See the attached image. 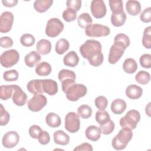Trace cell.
Listing matches in <instances>:
<instances>
[{
    "label": "cell",
    "instance_id": "cell-1",
    "mask_svg": "<svg viewBox=\"0 0 151 151\" xmlns=\"http://www.w3.org/2000/svg\"><path fill=\"white\" fill-rule=\"evenodd\" d=\"M82 57L88 60L92 66L98 67L103 62V54L101 52V44L97 40H88L80 47Z\"/></svg>",
    "mask_w": 151,
    "mask_h": 151
},
{
    "label": "cell",
    "instance_id": "cell-2",
    "mask_svg": "<svg viewBox=\"0 0 151 151\" xmlns=\"http://www.w3.org/2000/svg\"><path fill=\"white\" fill-rule=\"evenodd\" d=\"M133 136V132L131 129L122 127L118 134L113 139L111 145L113 147L117 150L124 149Z\"/></svg>",
    "mask_w": 151,
    "mask_h": 151
},
{
    "label": "cell",
    "instance_id": "cell-3",
    "mask_svg": "<svg viewBox=\"0 0 151 151\" xmlns=\"http://www.w3.org/2000/svg\"><path fill=\"white\" fill-rule=\"evenodd\" d=\"M140 119V113L136 110H130L124 117L120 119V125L122 127H126L133 130L136 129Z\"/></svg>",
    "mask_w": 151,
    "mask_h": 151
},
{
    "label": "cell",
    "instance_id": "cell-4",
    "mask_svg": "<svg viewBox=\"0 0 151 151\" xmlns=\"http://www.w3.org/2000/svg\"><path fill=\"white\" fill-rule=\"evenodd\" d=\"M87 91V89L86 86L76 83L69 86L65 91V93L68 100L76 101L80 98L84 97L86 94Z\"/></svg>",
    "mask_w": 151,
    "mask_h": 151
},
{
    "label": "cell",
    "instance_id": "cell-5",
    "mask_svg": "<svg viewBox=\"0 0 151 151\" xmlns=\"http://www.w3.org/2000/svg\"><path fill=\"white\" fill-rule=\"evenodd\" d=\"M19 59L18 52L14 49L9 50L4 52L0 57V62L4 67L9 68L15 65Z\"/></svg>",
    "mask_w": 151,
    "mask_h": 151
},
{
    "label": "cell",
    "instance_id": "cell-6",
    "mask_svg": "<svg viewBox=\"0 0 151 151\" xmlns=\"http://www.w3.org/2000/svg\"><path fill=\"white\" fill-rule=\"evenodd\" d=\"M64 24L57 18L50 19L46 25L45 34L47 36L54 38L58 36L63 30Z\"/></svg>",
    "mask_w": 151,
    "mask_h": 151
},
{
    "label": "cell",
    "instance_id": "cell-7",
    "mask_svg": "<svg viewBox=\"0 0 151 151\" xmlns=\"http://www.w3.org/2000/svg\"><path fill=\"white\" fill-rule=\"evenodd\" d=\"M110 32V28L107 26L98 24H91L85 29L86 34L93 38L107 36Z\"/></svg>",
    "mask_w": 151,
    "mask_h": 151
},
{
    "label": "cell",
    "instance_id": "cell-8",
    "mask_svg": "<svg viewBox=\"0 0 151 151\" xmlns=\"http://www.w3.org/2000/svg\"><path fill=\"white\" fill-rule=\"evenodd\" d=\"M80 121L78 115L74 112H69L65 117V129L70 133H74L79 130Z\"/></svg>",
    "mask_w": 151,
    "mask_h": 151
},
{
    "label": "cell",
    "instance_id": "cell-9",
    "mask_svg": "<svg viewBox=\"0 0 151 151\" xmlns=\"http://www.w3.org/2000/svg\"><path fill=\"white\" fill-rule=\"evenodd\" d=\"M47 103L46 97L42 94H38L34 95L27 103L28 108L32 111L37 112L42 109Z\"/></svg>",
    "mask_w": 151,
    "mask_h": 151
},
{
    "label": "cell",
    "instance_id": "cell-10",
    "mask_svg": "<svg viewBox=\"0 0 151 151\" xmlns=\"http://www.w3.org/2000/svg\"><path fill=\"white\" fill-rule=\"evenodd\" d=\"M126 48L122 44L114 42L110 47L108 60L111 64H116L122 57Z\"/></svg>",
    "mask_w": 151,
    "mask_h": 151
},
{
    "label": "cell",
    "instance_id": "cell-11",
    "mask_svg": "<svg viewBox=\"0 0 151 151\" xmlns=\"http://www.w3.org/2000/svg\"><path fill=\"white\" fill-rule=\"evenodd\" d=\"M14 15L9 11L4 12L0 17V32L7 33L12 28L14 22Z\"/></svg>",
    "mask_w": 151,
    "mask_h": 151
},
{
    "label": "cell",
    "instance_id": "cell-12",
    "mask_svg": "<svg viewBox=\"0 0 151 151\" xmlns=\"http://www.w3.org/2000/svg\"><path fill=\"white\" fill-rule=\"evenodd\" d=\"M90 9L92 15L96 18H101L106 14V6L104 2L102 0L92 1Z\"/></svg>",
    "mask_w": 151,
    "mask_h": 151
},
{
    "label": "cell",
    "instance_id": "cell-13",
    "mask_svg": "<svg viewBox=\"0 0 151 151\" xmlns=\"http://www.w3.org/2000/svg\"><path fill=\"white\" fill-rule=\"evenodd\" d=\"M19 141V136L15 131H9L3 136L2 143L3 146L8 149L17 146Z\"/></svg>",
    "mask_w": 151,
    "mask_h": 151
},
{
    "label": "cell",
    "instance_id": "cell-14",
    "mask_svg": "<svg viewBox=\"0 0 151 151\" xmlns=\"http://www.w3.org/2000/svg\"><path fill=\"white\" fill-rule=\"evenodd\" d=\"M42 90L43 93H47L50 96H53L58 92V84L54 80L44 79L42 80Z\"/></svg>",
    "mask_w": 151,
    "mask_h": 151
},
{
    "label": "cell",
    "instance_id": "cell-15",
    "mask_svg": "<svg viewBox=\"0 0 151 151\" xmlns=\"http://www.w3.org/2000/svg\"><path fill=\"white\" fill-rule=\"evenodd\" d=\"M12 99L15 105L22 106H24L27 102V96L26 93L22 90V88L18 86L15 90Z\"/></svg>",
    "mask_w": 151,
    "mask_h": 151
},
{
    "label": "cell",
    "instance_id": "cell-16",
    "mask_svg": "<svg viewBox=\"0 0 151 151\" xmlns=\"http://www.w3.org/2000/svg\"><path fill=\"white\" fill-rule=\"evenodd\" d=\"M18 85H2L0 87V98L3 100H8L13 95Z\"/></svg>",
    "mask_w": 151,
    "mask_h": 151
},
{
    "label": "cell",
    "instance_id": "cell-17",
    "mask_svg": "<svg viewBox=\"0 0 151 151\" xmlns=\"http://www.w3.org/2000/svg\"><path fill=\"white\" fill-rule=\"evenodd\" d=\"M142 88L136 84L129 85L126 89V94L130 99L135 100L139 99L142 96Z\"/></svg>",
    "mask_w": 151,
    "mask_h": 151
},
{
    "label": "cell",
    "instance_id": "cell-18",
    "mask_svg": "<svg viewBox=\"0 0 151 151\" xmlns=\"http://www.w3.org/2000/svg\"><path fill=\"white\" fill-rule=\"evenodd\" d=\"M41 59V55L38 52L32 51L25 56L24 61L25 64L29 67H34L38 64Z\"/></svg>",
    "mask_w": 151,
    "mask_h": 151
},
{
    "label": "cell",
    "instance_id": "cell-19",
    "mask_svg": "<svg viewBox=\"0 0 151 151\" xmlns=\"http://www.w3.org/2000/svg\"><path fill=\"white\" fill-rule=\"evenodd\" d=\"M101 132L100 127H98L96 126L91 125L88 126L85 132L86 137L91 140V141H97L101 137Z\"/></svg>",
    "mask_w": 151,
    "mask_h": 151
},
{
    "label": "cell",
    "instance_id": "cell-20",
    "mask_svg": "<svg viewBox=\"0 0 151 151\" xmlns=\"http://www.w3.org/2000/svg\"><path fill=\"white\" fill-rule=\"evenodd\" d=\"M126 9L129 15L136 16L140 12L141 5L137 1L129 0L126 3Z\"/></svg>",
    "mask_w": 151,
    "mask_h": 151
},
{
    "label": "cell",
    "instance_id": "cell-21",
    "mask_svg": "<svg viewBox=\"0 0 151 151\" xmlns=\"http://www.w3.org/2000/svg\"><path fill=\"white\" fill-rule=\"evenodd\" d=\"M127 107L126 101L121 99L114 100L111 104V110L116 114H120L123 113Z\"/></svg>",
    "mask_w": 151,
    "mask_h": 151
},
{
    "label": "cell",
    "instance_id": "cell-22",
    "mask_svg": "<svg viewBox=\"0 0 151 151\" xmlns=\"http://www.w3.org/2000/svg\"><path fill=\"white\" fill-rule=\"evenodd\" d=\"M27 90L32 94L35 95L42 94V80L35 79L29 81L27 86Z\"/></svg>",
    "mask_w": 151,
    "mask_h": 151
},
{
    "label": "cell",
    "instance_id": "cell-23",
    "mask_svg": "<svg viewBox=\"0 0 151 151\" xmlns=\"http://www.w3.org/2000/svg\"><path fill=\"white\" fill-rule=\"evenodd\" d=\"M53 137L55 143L57 145L65 146L68 145L70 142L69 136L64 131L61 130L55 131L54 133Z\"/></svg>",
    "mask_w": 151,
    "mask_h": 151
},
{
    "label": "cell",
    "instance_id": "cell-24",
    "mask_svg": "<svg viewBox=\"0 0 151 151\" xmlns=\"http://www.w3.org/2000/svg\"><path fill=\"white\" fill-rule=\"evenodd\" d=\"M79 61V58L77 53L74 51L68 52L63 59V63L65 65L71 67H76Z\"/></svg>",
    "mask_w": 151,
    "mask_h": 151
},
{
    "label": "cell",
    "instance_id": "cell-25",
    "mask_svg": "<svg viewBox=\"0 0 151 151\" xmlns=\"http://www.w3.org/2000/svg\"><path fill=\"white\" fill-rule=\"evenodd\" d=\"M36 48L38 53L42 55H47L51 50V44L49 40L42 39L37 43Z\"/></svg>",
    "mask_w": 151,
    "mask_h": 151
},
{
    "label": "cell",
    "instance_id": "cell-26",
    "mask_svg": "<svg viewBox=\"0 0 151 151\" xmlns=\"http://www.w3.org/2000/svg\"><path fill=\"white\" fill-rule=\"evenodd\" d=\"M52 0H36L34 3V8L40 13L45 12L52 5Z\"/></svg>",
    "mask_w": 151,
    "mask_h": 151
},
{
    "label": "cell",
    "instance_id": "cell-27",
    "mask_svg": "<svg viewBox=\"0 0 151 151\" xmlns=\"http://www.w3.org/2000/svg\"><path fill=\"white\" fill-rule=\"evenodd\" d=\"M52 71L51 65L47 62H41L35 67V73L40 76H47L50 74Z\"/></svg>",
    "mask_w": 151,
    "mask_h": 151
},
{
    "label": "cell",
    "instance_id": "cell-28",
    "mask_svg": "<svg viewBox=\"0 0 151 151\" xmlns=\"http://www.w3.org/2000/svg\"><path fill=\"white\" fill-rule=\"evenodd\" d=\"M45 122L48 126L53 128L58 127L61 123L60 116L55 113H49L45 117Z\"/></svg>",
    "mask_w": 151,
    "mask_h": 151
},
{
    "label": "cell",
    "instance_id": "cell-29",
    "mask_svg": "<svg viewBox=\"0 0 151 151\" xmlns=\"http://www.w3.org/2000/svg\"><path fill=\"white\" fill-rule=\"evenodd\" d=\"M123 68L126 73L128 74H132L137 70V64L134 59L129 58L124 60L123 64Z\"/></svg>",
    "mask_w": 151,
    "mask_h": 151
},
{
    "label": "cell",
    "instance_id": "cell-30",
    "mask_svg": "<svg viewBox=\"0 0 151 151\" xmlns=\"http://www.w3.org/2000/svg\"><path fill=\"white\" fill-rule=\"evenodd\" d=\"M126 19V15L124 12L120 14H111V22L112 25L116 27L122 26Z\"/></svg>",
    "mask_w": 151,
    "mask_h": 151
},
{
    "label": "cell",
    "instance_id": "cell-31",
    "mask_svg": "<svg viewBox=\"0 0 151 151\" xmlns=\"http://www.w3.org/2000/svg\"><path fill=\"white\" fill-rule=\"evenodd\" d=\"M93 20L88 13H83L79 15L77 19L78 25L80 27L86 29L88 26L92 24Z\"/></svg>",
    "mask_w": 151,
    "mask_h": 151
},
{
    "label": "cell",
    "instance_id": "cell-32",
    "mask_svg": "<svg viewBox=\"0 0 151 151\" xmlns=\"http://www.w3.org/2000/svg\"><path fill=\"white\" fill-rule=\"evenodd\" d=\"M69 47V42L64 38H61L57 42L55 47V50L58 54L61 55L65 53L68 50Z\"/></svg>",
    "mask_w": 151,
    "mask_h": 151
},
{
    "label": "cell",
    "instance_id": "cell-33",
    "mask_svg": "<svg viewBox=\"0 0 151 151\" xmlns=\"http://www.w3.org/2000/svg\"><path fill=\"white\" fill-rule=\"evenodd\" d=\"M109 3L113 14H120L124 12L123 1L122 0H110Z\"/></svg>",
    "mask_w": 151,
    "mask_h": 151
},
{
    "label": "cell",
    "instance_id": "cell-34",
    "mask_svg": "<svg viewBox=\"0 0 151 151\" xmlns=\"http://www.w3.org/2000/svg\"><path fill=\"white\" fill-rule=\"evenodd\" d=\"M110 116L107 111L105 110H99L96 113V120L100 125L104 124L110 120Z\"/></svg>",
    "mask_w": 151,
    "mask_h": 151
},
{
    "label": "cell",
    "instance_id": "cell-35",
    "mask_svg": "<svg viewBox=\"0 0 151 151\" xmlns=\"http://www.w3.org/2000/svg\"><path fill=\"white\" fill-rule=\"evenodd\" d=\"M136 81L140 84H146L150 80V74L145 71H139L135 76Z\"/></svg>",
    "mask_w": 151,
    "mask_h": 151
},
{
    "label": "cell",
    "instance_id": "cell-36",
    "mask_svg": "<svg viewBox=\"0 0 151 151\" xmlns=\"http://www.w3.org/2000/svg\"><path fill=\"white\" fill-rule=\"evenodd\" d=\"M91 108L86 104H83L78 107L77 109V114L82 119H88L92 114Z\"/></svg>",
    "mask_w": 151,
    "mask_h": 151
},
{
    "label": "cell",
    "instance_id": "cell-37",
    "mask_svg": "<svg viewBox=\"0 0 151 151\" xmlns=\"http://www.w3.org/2000/svg\"><path fill=\"white\" fill-rule=\"evenodd\" d=\"M143 45L147 48H151V27L149 26L146 28L143 32V36L142 38Z\"/></svg>",
    "mask_w": 151,
    "mask_h": 151
},
{
    "label": "cell",
    "instance_id": "cell-38",
    "mask_svg": "<svg viewBox=\"0 0 151 151\" xmlns=\"http://www.w3.org/2000/svg\"><path fill=\"white\" fill-rule=\"evenodd\" d=\"M35 41L34 37L30 34H25L20 38L21 44L24 47H31L34 44Z\"/></svg>",
    "mask_w": 151,
    "mask_h": 151
},
{
    "label": "cell",
    "instance_id": "cell-39",
    "mask_svg": "<svg viewBox=\"0 0 151 151\" xmlns=\"http://www.w3.org/2000/svg\"><path fill=\"white\" fill-rule=\"evenodd\" d=\"M63 18L66 22H71L77 18V11L73 9L67 8L63 12Z\"/></svg>",
    "mask_w": 151,
    "mask_h": 151
},
{
    "label": "cell",
    "instance_id": "cell-40",
    "mask_svg": "<svg viewBox=\"0 0 151 151\" xmlns=\"http://www.w3.org/2000/svg\"><path fill=\"white\" fill-rule=\"evenodd\" d=\"M114 42L119 43L127 48L130 45V39L127 35L124 34H119L116 35L114 39Z\"/></svg>",
    "mask_w": 151,
    "mask_h": 151
},
{
    "label": "cell",
    "instance_id": "cell-41",
    "mask_svg": "<svg viewBox=\"0 0 151 151\" xmlns=\"http://www.w3.org/2000/svg\"><path fill=\"white\" fill-rule=\"evenodd\" d=\"M1 105L0 109V125L1 126L6 125L10 119V115L9 113L4 109L2 104Z\"/></svg>",
    "mask_w": 151,
    "mask_h": 151
},
{
    "label": "cell",
    "instance_id": "cell-42",
    "mask_svg": "<svg viewBox=\"0 0 151 151\" xmlns=\"http://www.w3.org/2000/svg\"><path fill=\"white\" fill-rule=\"evenodd\" d=\"M3 78L6 81H15L18 78V73L16 70H11L4 73Z\"/></svg>",
    "mask_w": 151,
    "mask_h": 151
},
{
    "label": "cell",
    "instance_id": "cell-43",
    "mask_svg": "<svg viewBox=\"0 0 151 151\" xmlns=\"http://www.w3.org/2000/svg\"><path fill=\"white\" fill-rule=\"evenodd\" d=\"M95 105L96 107L101 111L105 110L106 109L107 104H108V101L106 97L103 96H98L95 99Z\"/></svg>",
    "mask_w": 151,
    "mask_h": 151
},
{
    "label": "cell",
    "instance_id": "cell-44",
    "mask_svg": "<svg viewBox=\"0 0 151 151\" xmlns=\"http://www.w3.org/2000/svg\"><path fill=\"white\" fill-rule=\"evenodd\" d=\"M58 78L60 81H61L63 80L70 78L76 80V74L74 71L70 70H67V69H63L61 70L58 75Z\"/></svg>",
    "mask_w": 151,
    "mask_h": 151
},
{
    "label": "cell",
    "instance_id": "cell-45",
    "mask_svg": "<svg viewBox=\"0 0 151 151\" xmlns=\"http://www.w3.org/2000/svg\"><path fill=\"white\" fill-rule=\"evenodd\" d=\"M114 127H115V125L114 122L110 120L107 123L103 125H100V129L101 130V133H103V134L107 135V134H110L114 130Z\"/></svg>",
    "mask_w": 151,
    "mask_h": 151
},
{
    "label": "cell",
    "instance_id": "cell-46",
    "mask_svg": "<svg viewBox=\"0 0 151 151\" xmlns=\"http://www.w3.org/2000/svg\"><path fill=\"white\" fill-rule=\"evenodd\" d=\"M141 66L145 68H150L151 67V55L149 54H143L139 59Z\"/></svg>",
    "mask_w": 151,
    "mask_h": 151
},
{
    "label": "cell",
    "instance_id": "cell-47",
    "mask_svg": "<svg viewBox=\"0 0 151 151\" xmlns=\"http://www.w3.org/2000/svg\"><path fill=\"white\" fill-rule=\"evenodd\" d=\"M38 140L39 143L42 145L48 144L50 141V136L49 133L44 130H42L38 137Z\"/></svg>",
    "mask_w": 151,
    "mask_h": 151
},
{
    "label": "cell",
    "instance_id": "cell-48",
    "mask_svg": "<svg viewBox=\"0 0 151 151\" xmlns=\"http://www.w3.org/2000/svg\"><path fill=\"white\" fill-rule=\"evenodd\" d=\"M140 20L145 23H148L151 21V8L148 7L145 9L140 15Z\"/></svg>",
    "mask_w": 151,
    "mask_h": 151
},
{
    "label": "cell",
    "instance_id": "cell-49",
    "mask_svg": "<svg viewBox=\"0 0 151 151\" xmlns=\"http://www.w3.org/2000/svg\"><path fill=\"white\" fill-rule=\"evenodd\" d=\"M67 8L74 9L77 12L80 10L81 7V1L80 0H68L66 2Z\"/></svg>",
    "mask_w": 151,
    "mask_h": 151
},
{
    "label": "cell",
    "instance_id": "cell-50",
    "mask_svg": "<svg viewBox=\"0 0 151 151\" xmlns=\"http://www.w3.org/2000/svg\"><path fill=\"white\" fill-rule=\"evenodd\" d=\"M42 131L41 128L38 125H32L29 129V134L33 139H38V137Z\"/></svg>",
    "mask_w": 151,
    "mask_h": 151
},
{
    "label": "cell",
    "instance_id": "cell-51",
    "mask_svg": "<svg viewBox=\"0 0 151 151\" xmlns=\"http://www.w3.org/2000/svg\"><path fill=\"white\" fill-rule=\"evenodd\" d=\"M0 45L2 48H7L13 45V40L8 37H2L0 39Z\"/></svg>",
    "mask_w": 151,
    "mask_h": 151
},
{
    "label": "cell",
    "instance_id": "cell-52",
    "mask_svg": "<svg viewBox=\"0 0 151 151\" xmlns=\"http://www.w3.org/2000/svg\"><path fill=\"white\" fill-rule=\"evenodd\" d=\"M77 150H87V151H92L93 147L92 146L88 143H83L81 145L77 146L76 147L74 148V151Z\"/></svg>",
    "mask_w": 151,
    "mask_h": 151
},
{
    "label": "cell",
    "instance_id": "cell-53",
    "mask_svg": "<svg viewBox=\"0 0 151 151\" xmlns=\"http://www.w3.org/2000/svg\"><path fill=\"white\" fill-rule=\"evenodd\" d=\"M2 2L5 6L13 7V6H15L17 4L18 0H9V1L2 0Z\"/></svg>",
    "mask_w": 151,
    "mask_h": 151
}]
</instances>
